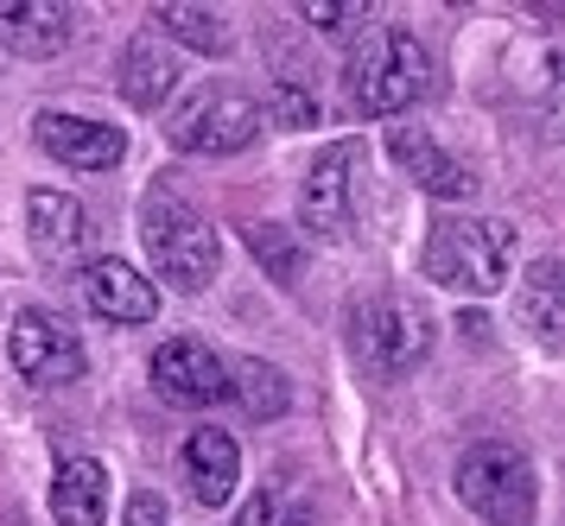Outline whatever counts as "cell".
<instances>
[{
    "label": "cell",
    "mask_w": 565,
    "mask_h": 526,
    "mask_svg": "<svg viewBox=\"0 0 565 526\" xmlns=\"http://www.w3.org/2000/svg\"><path fill=\"white\" fill-rule=\"evenodd\" d=\"M89 235H96V223H89L83 197H71V191H32L26 197V241H32V254H39L45 267L83 260Z\"/></svg>",
    "instance_id": "12"
},
{
    "label": "cell",
    "mask_w": 565,
    "mask_h": 526,
    "mask_svg": "<svg viewBox=\"0 0 565 526\" xmlns=\"http://www.w3.org/2000/svg\"><path fill=\"white\" fill-rule=\"evenodd\" d=\"M559 260H534V273L521 279V318L534 324L540 343H559V324H565V299H559Z\"/></svg>",
    "instance_id": "20"
},
{
    "label": "cell",
    "mask_w": 565,
    "mask_h": 526,
    "mask_svg": "<svg viewBox=\"0 0 565 526\" xmlns=\"http://www.w3.org/2000/svg\"><path fill=\"white\" fill-rule=\"evenodd\" d=\"M299 20L318 25V32H350V25L369 20V7H356V0H306V7H299Z\"/></svg>",
    "instance_id": "23"
},
{
    "label": "cell",
    "mask_w": 565,
    "mask_h": 526,
    "mask_svg": "<svg viewBox=\"0 0 565 526\" xmlns=\"http://www.w3.org/2000/svg\"><path fill=\"white\" fill-rule=\"evenodd\" d=\"M387 152H394V165H401V172H407L426 197H438V203H463L470 191H477V178L463 172L458 159L438 147L419 121H394V127H387Z\"/></svg>",
    "instance_id": "13"
},
{
    "label": "cell",
    "mask_w": 565,
    "mask_h": 526,
    "mask_svg": "<svg viewBox=\"0 0 565 526\" xmlns=\"http://www.w3.org/2000/svg\"><path fill=\"white\" fill-rule=\"evenodd\" d=\"M77 286H83V304H89L96 318H108V324H153L159 318V286L140 273V267L115 260V254L89 260L77 273Z\"/></svg>",
    "instance_id": "11"
},
{
    "label": "cell",
    "mask_w": 565,
    "mask_h": 526,
    "mask_svg": "<svg viewBox=\"0 0 565 526\" xmlns=\"http://www.w3.org/2000/svg\"><path fill=\"white\" fill-rule=\"evenodd\" d=\"M362 159H369L362 140H337V147H324L311 159L306 184H299V223H306L311 235H324V241L350 235V203H356Z\"/></svg>",
    "instance_id": "8"
},
{
    "label": "cell",
    "mask_w": 565,
    "mask_h": 526,
    "mask_svg": "<svg viewBox=\"0 0 565 526\" xmlns=\"http://www.w3.org/2000/svg\"><path fill=\"white\" fill-rule=\"evenodd\" d=\"M343 89H350V108L369 115V121L407 115L413 101L433 96V51L419 45L413 32H401V25H375V32H362V45L350 51Z\"/></svg>",
    "instance_id": "1"
},
{
    "label": "cell",
    "mask_w": 565,
    "mask_h": 526,
    "mask_svg": "<svg viewBox=\"0 0 565 526\" xmlns=\"http://www.w3.org/2000/svg\"><path fill=\"white\" fill-rule=\"evenodd\" d=\"M153 387L159 400L172 406H216L230 394V368H223V355L198 343V336H172V343H159L153 350Z\"/></svg>",
    "instance_id": "10"
},
{
    "label": "cell",
    "mask_w": 565,
    "mask_h": 526,
    "mask_svg": "<svg viewBox=\"0 0 565 526\" xmlns=\"http://www.w3.org/2000/svg\"><path fill=\"white\" fill-rule=\"evenodd\" d=\"M7 355H13V368L26 375V387H71L83 375V336L57 311L45 304H26L13 330H7Z\"/></svg>",
    "instance_id": "7"
},
{
    "label": "cell",
    "mask_w": 565,
    "mask_h": 526,
    "mask_svg": "<svg viewBox=\"0 0 565 526\" xmlns=\"http://www.w3.org/2000/svg\"><path fill=\"white\" fill-rule=\"evenodd\" d=\"M230 394H235V406H242L248 419H260V426H274L286 406H292L286 375L274 368V362H260V355H248V362H235L230 368Z\"/></svg>",
    "instance_id": "18"
},
{
    "label": "cell",
    "mask_w": 565,
    "mask_h": 526,
    "mask_svg": "<svg viewBox=\"0 0 565 526\" xmlns=\"http://www.w3.org/2000/svg\"><path fill=\"white\" fill-rule=\"evenodd\" d=\"M140 241H147V260H153L159 286L210 292V279H216V228L179 191H147V203H140Z\"/></svg>",
    "instance_id": "3"
},
{
    "label": "cell",
    "mask_w": 565,
    "mask_h": 526,
    "mask_svg": "<svg viewBox=\"0 0 565 526\" xmlns=\"http://www.w3.org/2000/svg\"><path fill=\"white\" fill-rule=\"evenodd\" d=\"M514 267V223L495 216H451L426 235V279L451 286L463 299H489L509 286Z\"/></svg>",
    "instance_id": "2"
},
{
    "label": "cell",
    "mask_w": 565,
    "mask_h": 526,
    "mask_svg": "<svg viewBox=\"0 0 565 526\" xmlns=\"http://www.w3.org/2000/svg\"><path fill=\"white\" fill-rule=\"evenodd\" d=\"M242 482V451L223 426H198L184 438V489L198 507H223Z\"/></svg>",
    "instance_id": "14"
},
{
    "label": "cell",
    "mask_w": 565,
    "mask_h": 526,
    "mask_svg": "<svg viewBox=\"0 0 565 526\" xmlns=\"http://www.w3.org/2000/svg\"><path fill=\"white\" fill-rule=\"evenodd\" d=\"M458 502L483 526H534L540 482L521 444H470L458 457Z\"/></svg>",
    "instance_id": "4"
},
{
    "label": "cell",
    "mask_w": 565,
    "mask_h": 526,
    "mask_svg": "<svg viewBox=\"0 0 565 526\" xmlns=\"http://www.w3.org/2000/svg\"><path fill=\"white\" fill-rule=\"evenodd\" d=\"M433 343H438L433 311L413 299H369L350 311V355H356L362 375H382V380L407 375L433 355Z\"/></svg>",
    "instance_id": "5"
},
{
    "label": "cell",
    "mask_w": 565,
    "mask_h": 526,
    "mask_svg": "<svg viewBox=\"0 0 565 526\" xmlns=\"http://www.w3.org/2000/svg\"><path fill=\"white\" fill-rule=\"evenodd\" d=\"M0 45L20 57H57L71 45V7L52 0H0Z\"/></svg>",
    "instance_id": "15"
},
{
    "label": "cell",
    "mask_w": 565,
    "mask_h": 526,
    "mask_svg": "<svg viewBox=\"0 0 565 526\" xmlns=\"http://www.w3.org/2000/svg\"><path fill=\"white\" fill-rule=\"evenodd\" d=\"M260 121L286 127V133H299V127H318V121H324V108H318V96H311V89H299V83H274V89L260 96Z\"/></svg>",
    "instance_id": "21"
},
{
    "label": "cell",
    "mask_w": 565,
    "mask_h": 526,
    "mask_svg": "<svg viewBox=\"0 0 565 526\" xmlns=\"http://www.w3.org/2000/svg\"><path fill=\"white\" fill-rule=\"evenodd\" d=\"M274 526H311V514H280Z\"/></svg>",
    "instance_id": "25"
},
{
    "label": "cell",
    "mask_w": 565,
    "mask_h": 526,
    "mask_svg": "<svg viewBox=\"0 0 565 526\" xmlns=\"http://www.w3.org/2000/svg\"><path fill=\"white\" fill-rule=\"evenodd\" d=\"M121 526H172V514H166V502H159L153 489H134L128 495V520Z\"/></svg>",
    "instance_id": "24"
},
{
    "label": "cell",
    "mask_w": 565,
    "mask_h": 526,
    "mask_svg": "<svg viewBox=\"0 0 565 526\" xmlns=\"http://www.w3.org/2000/svg\"><path fill=\"white\" fill-rule=\"evenodd\" d=\"M52 520L57 526H103L108 520V470L96 457H71L52 476Z\"/></svg>",
    "instance_id": "17"
},
{
    "label": "cell",
    "mask_w": 565,
    "mask_h": 526,
    "mask_svg": "<svg viewBox=\"0 0 565 526\" xmlns=\"http://www.w3.org/2000/svg\"><path fill=\"white\" fill-rule=\"evenodd\" d=\"M153 20H159V32H166V39H179V45L204 51V57H230V25H223L216 7L166 0V7H153Z\"/></svg>",
    "instance_id": "19"
},
{
    "label": "cell",
    "mask_w": 565,
    "mask_h": 526,
    "mask_svg": "<svg viewBox=\"0 0 565 526\" xmlns=\"http://www.w3.org/2000/svg\"><path fill=\"white\" fill-rule=\"evenodd\" d=\"M32 140L71 172H115L128 159V133L115 121H89V115H64V108H45L32 121Z\"/></svg>",
    "instance_id": "9"
},
{
    "label": "cell",
    "mask_w": 565,
    "mask_h": 526,
    "mask_svg": "<svg viewBox=\"0 0 565 526\" xmlns=\"http://www.w3.org/2000/svg\"><path fill=\"white\" fill-rule=\"evenodd\" d=\"M248 248H255V260H267V273L280 279V286L299 279V241L280 223H248Z\"/></svg>",
    "instance_id": "22"
},
{
    "label": "cell",
    "mask_w": 565,
    "mask_h": 526,
    "mask_svg": "<svg viewBox=\"0 0 565 526\" xmlns=\"http://www.w3.org/2000/svg\"><path fill=\"white\" fill-rule=\"evenodd\" d=\"M255 133H260V96H248L242 83H204L166 121V140L191 159H230V152L255 147Z\"/></svg>",
    "instance_id": "6"
},
{
    "label": "cell",
    "mask_w": 565,
    "mask_h": 526,
    "mask_svg": "<svg viewBox=\"0 0 565 526\" xmlns=\"http://www.w3.org/2000/svg\"><path fill=\"white\" fill-rule=\"evenodd\" d=\"M115 83H121V96H128L134 108L153 115L159 101L179 89V57L159 45V32H140V39L121 45V71H115Z\"/></svg>",
    "instance_id": "16"
}]
</instances>
